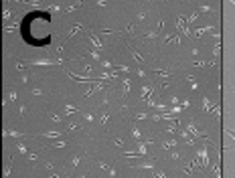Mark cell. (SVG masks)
I'll list each match as a JSON object with an SVG mask.
<instances>
[{"label": "cell", "mask_w": 235, "mask_h": 178, "mask_svg": "<svg viewBox=\"0 0 235 178\" xmlns=\"http://www.w3.org/2000/svg\"><path fill=\"white\" fill-rule=\"evenodd\" d=\"M186 132H189L191 136H195V138H205V134H203V132L197 128V121H195V120H191L189 124H186Z\"/></svg>", "instance_id": "1"}, {"label": "cell", "mask_w": 235, "mask_h": 178, "mask_svg": "<svg viewBox=\"0 0 235 178\" xmlns=\"http://www.w3.org/2000/svg\"><path fill=\"white\" fill-rule=\"evenodd\" d=\"M199 160H201V166H209V152H207V146H201V152H199Z\"/></svg>", "instance_id": "2"}, {"label": "cell", "mask_w": 235, "mask_h": 178, "mask_svg": "<svg viewBox=\"0 0 235 178\" xmlns=\"http://www.w3.org/2000/svg\"><path fill=\"white\" fill-rule=\"evenodd\" d=\"M181 138L185 140V142H186V144H189V146H195V138H193V136L189 134V132H186V130H182V132H181Z\"/></svg>", "instance_id": "3"}, {"label": "cell", "mask_w": 235, "mask_h": 178, "mask_svg": "<svg viewBox=\"0 0 235 178\" xmlns=\"http://www.w3.org/2000/svg\"><path fill=\"white\" fill-rule=\"evenodd\" d=\"M209 30H215V26H213V24H209V26H203V29H197L195 33H197V37H201V34L209 33Z\"/></svg>", "instance_id": "4"}, {"label": "cell", "mask_w": 235, "mask_h": 178, "mask_svg": "<svg viewBox=\"0 0 235 178\" xmlns=\"http://www.w3.org/2000/svg\"><path fill=\"white\" fill-rule=\"evenodd\" d=\"M211 116H213V117H217V120H219V117H221V107H219V105H215V107H213V109H211Z\"/></svg>", "instance_id": "5"}, {"label": "cell", "mask_w": 235, "mask_h": 178, "mask_svg": "<svg viewBox=\"0 0 235 178\" xmlns=\"http://www.w3.org/2000/svg\"><path fill=\"white\" fill-rule=\"evenodd\" d=\"M203 105H205V109L209 111V113H211V109H213V107H215V105H211V101H209V97H203Z\"/></svg>", "instance_id": "6"}, {"label": "cell", "mask_w": 235, "mask_h": 178, "mask_svg": "<svg viewBox=\"0 0 235 178\" xmlns=\"http://www.w3.org/2000/svg\"><path fill=\"white\" fill-rule=\"evenodd\" d=\"M199 12H215V8H213V6L203 4V6H199Z\"/></svg>", "instance_id": "7"}, {"label": "cell", "mask_w": 235, "mask_h": 178, "mask_svg": "<svg viewBox=\"0 0 235 178\" xmlns=\"http://www.w3.org/2000/svg\"><path fill=\"white\" fill-rule=\"evenodd\" d=\"M174 146H176V140H168V142H164V148H174Z\"/></svg>", "instance_id": "8"}, {"label": "cell", "mask_w": 235, "mask_h": 178, "mask_svg": "<svg viewBox=\"0 0 235 178\" xmlns=\"http://www.w3.org/2000/svg\"><path fill=\"white\" fill-rule=\"evenodd\" d=\"M186 79L191 81V87H193V89H199V83H197V79H195V77H186Z\"/></svg>", "instance_id": "9"}, {"label": "cell", "mask_w": 235, "mask_h": 178, "mask_svg": "<svg viewBox=\"0 0 235 178\" xmlns=\"http://www.w3.org/2000/svg\"><path fill=\"white\" fill-rule=\"evenodd\" d=\"M219 53H221V47H219V43H217L215 49H213V57H219Z\"/></svg>", "instance_id": "10"}, {"label": "cell", "mask_w": 235, "mask_h": 178, "mask_svg": "<svg viewBox=\"0 0 235 178\" xmlns=\"http://www.w3.org/2000/svg\"><path fill=\"white\" fill-rule=\"evenodd\" d=\"M181 111H182V107L176 105V107H172V109H170V113H181Z\"/></svg>", "instance_id": "11"}, {"label": "cell", "mask_w": 235, "mask_h": 178, "mask_svg": "<svg viewBox=\"0 0 235 178\" xmlns=\"http://www.w3.org/2000/svg\"><path fill=\"white\" fill-rule=\"evenodd\" d=\"M225 134H227V136H231V138L235 140V130H225Z\"/></svg>", "instance_id": "12"}, {"label": "cell", "mask_w": 235, "mask_h": 178, "mask_svg": "<svg viewBox=\"0 0 235 178\" xmlns=\"http://www.w3.org/2000/svg\"><path fill=\"white\" fill-rule=\"evenodd\" d=\"M233 6H235V0H233Z\"/></svg>", "instance_id": "13"}]
</instances>
